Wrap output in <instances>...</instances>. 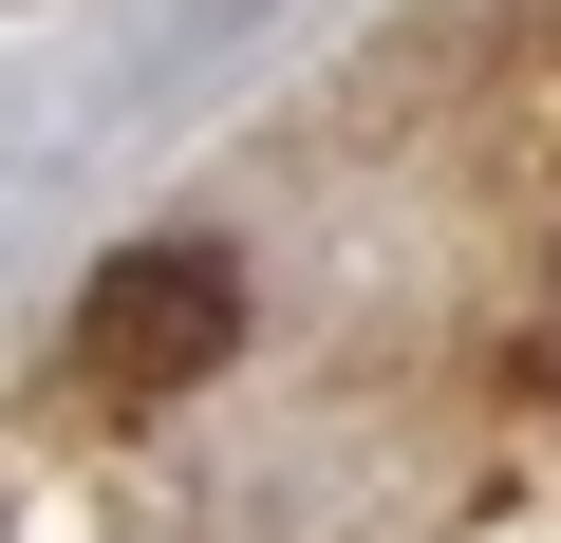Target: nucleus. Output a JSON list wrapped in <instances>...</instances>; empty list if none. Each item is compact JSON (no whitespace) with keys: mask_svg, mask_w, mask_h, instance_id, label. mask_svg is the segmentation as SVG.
Instances as JSON below:
<instances>
[{"mask_svg":"<svg viewBox=\"0 0 561 543\" xmlns=\"http://www.w3.org/2000/svg\"><path fill=\"white\" fill-rule=\"evenodd\" d=\"M225 357H243V262H225V244H131V262L76 282V394L169 412V394H206Z\"/></svg>","mask_w":561,"mask_h":543,"instance_id":"1","label":"nucleus"}]
</instances>
